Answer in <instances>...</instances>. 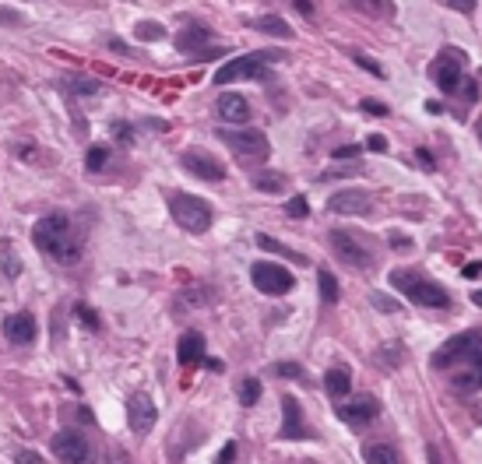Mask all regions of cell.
<instances>
[{"instance_id": "42", "label": "cell", "mask_w": 482, "mask_h": 464, "mask_svg": "<svg viewBox=\"0 0 482 464\" xmlns=\"http://www.w3.org/2000/svg\"><path fill=\"white\" fill-rule=\"evenodd\" d=\"M461 95H464L468 102H475V99H478V85H475L471 78H464V81H461Z\"/></svg>"}, {"instance_id": "47", "label": "cell", "mask_w": 482, "mask_h": 464, "mask_svg": "<svg viewBox=\"0 0 482 464\" xmlns=\"http://www.w3.org/2000/svg\"><path fill=\"white\" fill-rule=\"evenodd\" d=\"M478 275H482V261H471L461 268V278H478Z\"/></svg>"}, {"instance_id": "51", "label": "cell", "mask_w": 482, "mask_h": 464, "mask_svg": "<svg viewBox=\"0 0 482 464\" xmlns=\"http://www.w3.org/2000/svg\"><path fill=\"white\" fill-rule=\"evenodd\" d=\"M426 457H429V464H440V450L429 443V450H426Z\"/></svg>"}, {"instance_id": "32", "label": "cell", "mask_w": 482, "mask_h": 464, "mask_svg": "<svg viewBox=\"0 0 482 464\" xmlns=\"http://www.w3.org/2000/svg\"><path fill=\"white\" fill-rule=\"evenodd\" d=\"M370 303H373V310H380V313H398V310H401L391 296H380V292H373V296H370Z\"/></svg>"}, {"instance_id": "18", "label": "cell", "mask_w": 482, "mask_h": 464, "mask_svg": "<svg viewBox=\"0 0 482 464\" xmlns=\"http://www.w3.org/2000/svg\"><path fill=\"white\" fill-rule=\"evenodd\" d=\"M176 359H180V366H197V362H204V338H201L197 331H187V334L180 338V345H176Z\"/></svg>"}, {"instance_id": "38", "label": "cell", "mask_w": 482, "mask_h": 464, "mask_svg": "<svg viewBox=\"0 0 482 464\" xmlns=\"http://www.w3.org/2000/svg\"><path fill=\"white\" fill-rule=\"evenodd\" d=\"M356 64H359L363 71H370V74H377V78H384V67H380L377 60H370V57H363V53H356Z\"/></svg>"}, {"instance_id": "2", "label": "cell", "mask_w": 482, "mask_h": 464, "mask_svg": "<svg viewBox=\"0 0 482 464\" xmlns=\"http://www.w3.org/2000/svg\"><path fill=\"white\" fill-rule=\"evenodd\" d=\"M391 285H394L398 292H405L415 306H429V310H447V306H450L447 289L426 282L419 271H405V268H398V271H391Z\"/></svg>"}, {"instance_id": "39", "label": "cell", "mask_w": 482, "mask_h": 464, "mask_svg": "<svg viewBox=\"0 0 482 464\" xmlns=\"http://www.w3.org/2000/svg\"><path fill=\"white\" fill-rule=\"evenodd\" d=\"M363 113H370V116H387V106L377 102V99H363Z\"/></svg>"}, {"instance_id": "15", "label": "cell", "mask_w": 482, "mask_h": 464, "mask_svg": "<svg viewBox=\"0 0 482 464\" xmlns=\"http://www.w3.org/2000/svg\"><path fill=\"white\" fill-rule=\"evenodd\" d=\"M4 334H8L11 345H32V341H36V317H32L29 310L11 313V317L4 320Z\"/></svg>"}, {"instance_id": "8", "label": "cell", "mask_w": 482, "mask_h": 464, "mask_svg": "<svg viewBox=\"0 0 482 464\" xmlns=\"http://www.w3.org/2000/svg\"><path fill=\"white\" fill-rule=\"evenodd\" d=\"M222 137H225V144L236 155H243V158H268L272 155V144H268L265 130H254V127H247V130H225Z\"/></svg>"}, {"instance_id": "43", "label": "cell", "mask_w": 482, "mask_h": 464, "mask_svg": "<svg viewBox=\"0 0 482 464\" xmlns=\"http://www.w3.org/2000/svg\"><path fill=\"white\" fill-rule=\"evenodd\" d=\"M15 464H46V460H43L36 450H22V453L15 457Z\"/></svg>"}, {"instance_id": "13", "label": "cell", "mask_w": 482, "mask_h": 464, "mask_svg": "<svg viewBox=\"0 0 482 464\" xmlns=\"http://www.w3.org/2000/svg\"><path fill=\"white\" fill-rule=\"evenodd\" d=\"M328 207H331L335 214H370V211H373V197H370L366 190H338V193L328 200Z\"/></svg>"}, {"instance_id": "16", "label": "cell", "mask_w": 482, "mask_h": 464, "mask_svg": "<svg viewBox=\"0 0 482 464\" xmlns=\"http://www.w3.org/2000/svg\"><path fill=\"white\" fill-rule=\"evenodd\" d=\"M282 411H286V422H282V429H279L282 439H303V436H310V429L303 425V408H300V401H296L293 394L282 397Z\"/></svg>"}, {"instance_id": "1", "label": "cell", "mask_w": 482, "mask_h": 464, "mask_svg": "<svg viewBox=\"0 0 482 464\" xmlns=\"http://www.w3.org/2000/svg\"><path fill=\"white\" fill-rule=\"evenodd\" d=\"M32 243L60 264H74L81 257V236H74V221L67 211L43 214L32 228Z\"/></svg>"}, {"instance_id": "36", "label": "cell", "mask_w": 482, "mask_h": 464, "mask_svg": "<svg viewBox=\"0 0 482 464\" xmlns=\"http://www.w3.org/2000/svg\"><path fill=\"white\" fill-rule=\"evenodd\" d=\"M356 172H363V165H335V169L321 172V179H338V176H356Z\"/></svg>"}, {"instance_id": "30", "label": "cell", "mask_w": 482, "mask_h": 464, "mask_svg": "<svg viewBox=\"0 0 482 464\" xmlns=\"http://www.w3.org/2000/svg\"><path fill=\"white\" fill-rule=\"evenodd\" d=\"M387 243H391V250H398V254H401V250H405V254L415 250V240H412V236H401V232H387Z\"/></svg>"}, {"instance_id": "49", "label": "cell", "mask_w": 482, "mask_h": 464, "mask_svg": "<svg viewBox=\"0 0 482 464\" xmlns=\"http://www.w3.org/2000/svg\"><path fill=\"white\" fill-rule=\"evenodd\" d=\"M415 158L422 162V169H433V155H429L426 148H419V151H415Z\"/></svg>"}, {"instance_id": "9", "label": "cell", "mask_w": 482, "mask_h": 464, "mask_svg": "<svg viewBox=\"0 0 482 464\" xmlns=\"http://www.w3.org/2000/svg\"><path fill=\"white\" fill-rule=\"evenodd\" d=\"M50 446H53V453H57L64 464H88V460H92V443H88L81 432L64 429V432L53 436Z\"/></svg>"}, {"instance_id": "5", "label": "cell", "mask_w": 482, "mask_h": 464, "mask_svg": "<svg viewBox=\"0 0 482 464\" xmlns=\"http://www.w3.org/2000/svg\"><path fill=\"white\" fill-rule=\"evenodd\" d=\"M265 60H279V53H250V57H236L215 71V85H232V81H247V78H268Z\"/></svg>"}, {"instance_id": "23", "label": "cell", "mask_w": 482, "mask_h": 464, "mask_svg": "<svg viewBox=\"0 0 482 464\" xmlns=\"http://www.w3.org/2000/svg\"><path fill=\"white\" fill-rule=\"evenodd\" d=\"M257 247H261V250H268V254H279V257H289V261H296V264H307V257H303V254H296V250H289L286 243H279V240H272V236H265V232H261V236H257Z\"/></svg>"}, {"instance_id": "12", "label": "cell", "mask_w": 482, "mask_h": 464, "mask_svg": "<svg viewBox=\"0 0 482 464\" xmlns=\"http://www.w3.org/2000/svg\"><path fill=\"white\" fill-rule=\"evenodd\" d=\"M328 243H331V250L349 264V268H370L373 264V257H370V250H363L349 232H342V228H335L331 236H328Z\"/></svg>"}, {"instance_id": "22", "label": "cell", "mask_w": 482, "mask_h": 464, "mask_svg": "<svg viewBox=\"0 0 482 464\" xmlns=\"http://www.w3.org/2000/svg\"><path fill=\"white\" fill-rule=\"evenodd\" d=\"M254 29H257V32H268V36H279V39H289V36H293V29H289L279 15H261V18H254Z\"/></svg>"}, {"instance_id": "54", "label": "cell", "mask_w": 482, "mask_h": 464, "mask_svg": "<svg viewBox=\"0 0 482 464\" xmlns=\"http://www.w3.org/2000/svg\"><path fill=\"white\" fill-rule=\"evenodd\" d=\"M471 366H475V373H478V387H482V355H478V359H471Z\"/></svg>"}, {"instance_id": "40", "label": "cell", "mask_w": 482, "mask_h": 464, "mask_svg": "<svg viewBox=\"0 0 482 464\" xmlns=\"http://www.w3.org/2000/svg\"><path fill=\"white\" fill-rule=\"evenodd\" d=\"M113 130H116V141H123V144L134 141V127L130 123H113Z\"/></svg>"}, {"instance_id": "34", "label": "cell", "mask_w": 482, "mask_h": 464, "mask_svg": "<svg viewBox=\"0 0 482 464\" xmlns=\"http://www.w3.org/2000/svg\"><path fill=\"white\" fill-rule=\"evenodd\" d=\"M398 355H401V348H398V345H391V348H380L373 359H377V362H384L387 369H394V366H398Z\"/></svg>"}, {"instance_id": "52", "label": "cell", "mask_w": 482, "mask_h": 464, "mask_svg": "<svg viewBox=\"0 0 482 464\" xmlns=\"http://www.w3.org/2000/svg\"><path fill=\"white\" fill-rule=\"evenodd\" d=\"M296 11H300V15H314V4H307V0H300V4H296Z\"/></svg>"}, {"instance_id": "53", "label": "cell", "mask_w": 482, "mask_h": 464, "mask_svg": "<svg viewBox=\"0 0 482 464\" xmlns=\"http://www.w3.org/2000/svg\"><path fill=\"white\" fill-rule=\"evenodd\" d=\"M204 366H208V369H215V373H222V362H218V359H204Z\"/></svg>"}, {"instance_id": "6", "label": "cell", "mask_w": 482, "mask_h": 464, "mask_svg": "<svg viewBox=\"0 0 482 464\" xmlns=\"http://www.w3.org/2000/svg\"><path fill=\"white\" fill-rule=\"evenodd\" d=\"M464 64H468V57H464L461 50L447 46V50H440V57L433 60L429 78L440 85V92H457V88H461V81H464V74H461V67H464Z\"/></svg>"}, {"instance_id": "45", "label": "cell", "mask_w": 482, "mask_h": 464, "mask_svg": "<svg viewBox=\"0 0 482 464\" xmlns=\"http://www.w3.org/2000/svg\"><path fill=\"white\" fill-rule=\"evenodd\" d=\"M232 457H236V443H225L222 453L215 457V464H232Z\"/></svg>"}, {"instance_id": "46", "label": "cell", "mask_w": 482, "mask_h": 464, "mask_svg": "<svg viewBox=\"0 0 482 464\" xmlns=\"http://www.w3.org/2000/svg\"><path fill=\"white\" fill-rule=\"evenodd\" d=\"M366 148H370V151H387V137L373 134V137H366Z\"/></svg>"}, {"instance_id": "33", "label": "cell", "mask_w": 482, "mask_h": 464, "mask_svg": "<svg viewBox=\"0 0 482 464\" xmlns=\"http://www.w3.org/2000/svg\"><path fill=\"white\" fill-rule=\"evenodd\" d=\"M74 313H78V320H81L85 327H92V331H99V313H95V310H88L85 303H78V306H74Z\"/></svg>"}, {"instance_id": "17", "label": "cell", "mask_w": 482, "mask_h": 464, "mask_svg": "<svg viewBox=\"0 0 482 464\" xmlns=\"http://www.w3.org/2000/svg\"><path fill=\"white\" fill-rule=\"evenodd\" d=\"M215 113H218V120H225V123H247V120H250V102H247L243 95H236V92H225V95H218Z\"/></svg>"}, {"instance_id": "11", "label": "cell", "mask_w": 482, "mask_h": 464, "mask_svg": "<svg viewBox=\"0 0 482 464\" xmlns=\"http://www.w3.org/2000/svg\"><path fill=\"white\" fill-rule=\"evenodd\" d=\"M180 165L187 169V172H194L197 179H222L225 176V169H222V162L215 158V155H208V151H201V148H187L183 155H180Z\"/></svg>"}, {"instance_id": "29", "label": "cell", "mask_w": 482, "mask_h": 464, "mask_svg": "<svg viewBox=\"0 0 482 464\" xmlns=\"http://www.w3.org/2000/svg\"><path fill=\"white\" fill-rule=\"evenodd\" d=\"M71 92H78V95H95V92H102V85L78 74V78H71Z\"/></svg>"}, {"instance_id": "31", "label": "cell", "mask_w": 482, "mask_h": 464, "mask_svg": "<svg viewBox=\"0 0 482 464\" xmlns=\"http://www.w3.org/2000/svg\"><path fill=\"white\" fill-rule=\"evenodd\" d=\"M286 214H289V218H307V214H310V204H307V197H293V200L286 204Z\"/></svg>"}, {"instance_id": "41", "label": "cell", "mask_w": 482, "mask_h": 464, "mask_svg": "<svg viewBox=\"0 0 482 464\" xmlns=\"http://www.w3.org/2000/svg\"><path fill=\"white\" fill-rule=\"evenodd\" d=\"M450 11H461V15H471L475 11V0H447Z\"/></svg>"}, {"instance_id": "50", "label": "cell", "mask_w": 482, "mask_h": 464, "mask_svg": "<svg viewBox=\"0 0 482 464\" xmlns=\"http://www.w3.org/2000/svg\"><path fill=\"white\" fill-rule=\"evenodd\" d=\"M426 113H433V116H440V113H443V102H433V99H429V102H426Z\"/></svg>"}, {"instance_id": "3", "label": "cell", "mask_w": 482, "mask_h": 464, "mask_svg": "<svg viewBox=\"0 0 482 464\" xmlns=\"http://www.w3.org/2000/svg\"><path fill=\"white\" fill-rule=\"evenodd\" d=\"M169 211H173L176 225L187 228V232H194V236H197V232H208L211 218H215L211 204L201 200V197H194V193H173L169 197Z\"/></svg>"}, {"instance_id": "55", "label": "cell", "mask_w": 482, "mask_h": 464, "mask_svg": "<svg viewBox=\"0 0 482 464\" xmlns=\"http://www.w3.org/2000/svg\"><path fill=\"white\" fill-rule=\"evenodd\" d=\"M471 303H475V306H482V289H478V292H471Z\"/></svg>"}, {"instance_id": "19", "label": "cell", "mask_w": 482, "mask_h": 464, "mask_svg": "<svg viewBox=\"0 0 482 464\" xmlns=\"http://www.w3.org/2000/svg\"><path fill=\"white\" fill-rule=\"evenodd\" d=\"M211 39V32H208V25H201V22H190L180 36H176V50H183V53H190V50H197V46H204Z\"/></svg>"}, {"instance_id": "21", "label": "cell", "mask_w": 482, "mask_h": 464, "mask_svg": "<svg viewBox=\"0 0 482 464\" xmlns=\"http://www.w3.org/2000/svg\"><path fill=\"white\" fill-rule=\"evenodd\" d=\"M324 387H328V394H331V397H345V394L352 390V373H349V369H342V366H335V369H328Z\"/></svg>"}, {"instance_id": "28", "label": "cell", "mask_w": 482, "mask_h": 464, "mask_svg": "<svg viewBox=\"0 0 482 464\" xmlns=\"http://www.w3.org/2000/svg\"><path fill=\"white\" fill-rule=\"evenodd\" d=\"M134 36H138V39H145V43H155V39H162V36H166V29H162L159 22H141V25L134 29Z\"/></svg>"}, {"instance_id": "26", "label": "cell", "mask_w": 482, "mask_h": 464, "mask_svg": "<svg viewBox=\"0 0 482 464\" xmlns=\"http://www.w3.org/2000/svg\"><path fill=\"white\" fill-rule=\"evenodd\" d=\"M106 162H109V148H106V144H92V148H88V155H85V165H88V172H99V169H106Z\"/></svg>"}, {"instance_id": "10", "label": "cell", "mask_w": 482, "mask_h": 464, "mask_svg": "<svg viewBox=\"0 0 482 464\" xmlns=\"http://www.w3.org/2000/svg\"><path fill=\"white\" fill-rule=\"evenodd\" d=\"M155 418H159L155 401H152L145 390H134V394L127 397V422H130V429H134L138 436H145V432L155 425Z\"/></svg>"}, {"instance_id": "4", "label": "cell", "mask_w": 482, "mask_h": 464, "mask_svg": "<svg viewBox=\"0 0 482 464\" xmlns=\"http://www.w3.org/2000/svg\"><path fill=\"white\" fill-rule=\"evenodd\" d=\"M482 355V331H461L454 338H447L436 352H433V369H447L457 359H478Z\"/></svg>"}, {"instance_id": "14", "label": "cell", "mask_w": 482, "mask_h": 464, "mask_svg": "<svg viewBox=\"0 0 482 464\" xmlns=\"http://www.w3.org/2000/svg\"><path fill=\"white\" fill-rule=\"evenodd\" d=\"M377 401L373 397H356V401H349V404H342L338 408V418L349 425V429H366L373 418H377Z\"/></svg>"}, {"instance_id": "24", "label": "cell", "mask_w": 482, "mask_h": 464, "mask_svg": "<svg viewBox=\"0 0 482 464\" xmlns=\"http://www.w3.org/2000/svg\"><path fill=\"white\" fill-rule=\"evenodd\" d=\"M317 289H321V303H328V306L338 303V278H335L328 268H321V275H317Z\"/></svg>"}, {"instance_id": "35", "label": "cell", "mask_w": 482, "mask_h": 464, "mask_svg": "<svg viewBox=\"0 0 482 464\" xmlns=\"http://www.w3.org/2000/svg\"><path fill=\"white\" fill-rule=\"evenodd\" d=\"M275 376H289V380H300L303 376V366L300 362H279L275 369H272Z\"/></svg>"}, {"instance_id": "27", "label": "cell", "mask_w": 482, "mask_h": 464, "mask_svg": "<svg viewBox=\"0 0 482 464\" xmlns=\"http://www.w3.org/2000/svg\"><path fill=\"white\" fill-rule=\"evenodd\" d=\"M257 397H261V380H254V376H247L243 383H239V404H257Z\"/></svg>"}, {"instance_id": "7", "label": "cell", "mask_w": 482, "mask_h": 464, "mask_svg": "<svg viewBox=\"0 0 482 464\" xmlns=\"http://www.w3.org/2000/svg\"><path fill=\"white\" fill-rule=\"evenodd\" d=\"M250 282H254V289L265 292V296H286V292H293V285H296V278H293L282 264H272V261H257V264L250 268Z\"/></svg>"}, {"instance_id": "48", "label": "cell", "mask_w": 482, "mask_h": 464, "mask_svg": "<svg viewBox=\"0 0 482 464\" xmlns=\"http://www.w3.org/2000/svg\"><path fill=\"white\" fill-rule=\"evenodd\" d=\"M359 155V144H345V148H335V158H356Z\"/></svg>"}, {"instance_id": "25", "label": "cell", "mask_w": 482, "mask_h": 464, "mask_svg": "<svg viewBox=\"0 0 482 464\" xmlns=\"http://www.w3.org/2000/svg\"><path fill=\"white\" fill-rule=\"evenodd\" d=\"M286 183H289V179H286L282 172H257V176H254V186L265 190V193H279V190H286Z\"/></svg>"}, {"instance_id": "56", "label": "cell", "mask_w": 482, "mask_h": 464, "mask_svg": "<svg viewBox=\"0 0 482 464\" xmlns=\"http://www.w3.org/2000/svg\"><path fill=\"white\" fill-rule=\"evenodd\" d=\"M478 134H482V127H478Z\"/></svg>"}, {"instance_id": "44", "label": "cell", "mask_w": 482, "mask_h": 464, "mask_svg": "<svg viewBox=\"0 0 482 464\" xmlns=\"http://www.w3.org/2000/svg\"><path fill=\"white\" fill-rule=\"evenodd\" d=\"M0 22H4V25H22L25 18L18 11H11V8H0Z\"/></svg>"}, {"instance_id": "20", "label": "cell", "mask_w": 482, "mask_h": 464, "mask_svg": "<svg viewBox=\"0 0 482 464\" xmlns=\"http://www.w3.org/2000/svg\"><path fill=\"white\" fill-rule=\"evenodd\" d=\"M363 460L366 464H401L398 450L391 443H366L363 446Z\"/></svg>"}, {"instance_id": "37", "label": "cell", "mask_w": 482, "mask_h": 464, "mask_svg": "<svg viewBox=\"0 0 482 464\" xmlns=\"http://www.w3.org/2000/svg\"><path fill=\"white\" fill-rule=\"evenodd\" d=\"M4 271H8V278H18V275H22V264H18V257H15L11 247H4Z\"/></svg>"}]
</instances>
